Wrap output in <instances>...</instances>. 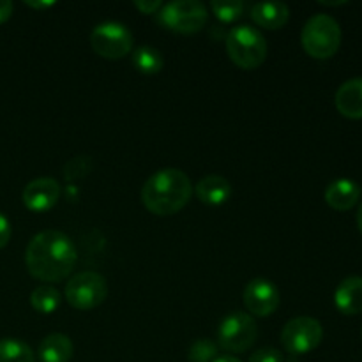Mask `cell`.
I'll return each mask as SVG.
<instances>
[{"label": "cell", "mask_w": 362, "mask_h": 362, "mask_svg": "<svg viewBox=\"0 0 362 362\" xmlns=\"http://www.w3.org/2000/svg\"><path fill=\"white\" fill-rule=\"evenodd\" d=\"M361 336H362V329H361Z\"/></svg>", "instance_id": "30"}, {"label": "cell", "mask_w": 362, "mask_h": 362, "mask_svg": "<svg viewBox=\"0 0 362 362\" xmlns=\"http://www.w3.org/2000/svg\"><path fill=\"white\" fill-rule=\"evenodd\" d=\"M134 7L144 14H156L163 7V2L161 0H136Z\"/></svg>", "instance_id": "24"}, {"label": "cell", "mask_w": 362, "mask_h": 362, "mask_svg": "<svg viewBox=\"0 0 362 362\" xmlns=\"http://www.w3.org/2000/svg\"><path fill=\"white\" fill-rule=\"evenodd\" d=\"M90 46L103 59L119 60L133 49V34L120 21H103L92 28Z\"/></svg>", "instance_id": "8"}, {"label": "cell", "mask_w": 362, "mask_h": 362, "mask_svg": "<svg viewBox=\"0 0 362 362\" xmlns=\"http://www.w3.org/2000/svg\"><path fill=\"white\" fill-rule=\"evenodd\" d=\"M13 2H9V0H0V23L9 20L11 14H13Z\"/></svg>", "instance_id": "26"}, {"label": "cell", "mask_w": 362, "mask_h": 362, "mask_svg": "<svg viewBox=\"0 0 362 362\" xmlns=\"http://www.w3.org/2000/svg\"><path fill=\"white\" fill-rule=\"evenodd\" d=\"M193 191L202 204L223 205L232 197V184L223 175H207L198 180Z\"/></svg>", "instance_id": "15"}, {"label": "cell", "mask_w": 362, "mask_h": 362, "mask_svg": "<svg viewBox=\"0 0 362 362\" xmlns=\"http://www.w3.org/2000/svg\"><path fill=\"white\" fill-rule=\"evenodd\" d=\"M211 9L218 16V20L232 23L243 16L244 4L240 0H212Z\"/></svg>", "instance_id": "21"}, {"label": "cell", "mask_w": 362, "mask_h": 362, "mask_svg": "<svg viewBox=\"0 0 362 362\" xmlns=\"http://www.w3.org/2000/svg\"><path fill=\"white\" fill-rule=\"evenodd\" d=\"M0 362H35L30 346L16 338L0 339Z\"/></svg>", "instance_id": "20"}, {"label": "cell", "mask_w": 362, "mask_h": 362, "mask_svg": "<svg viewBox=\"0 0 362 362\" xmlns=\"http://www.w3.org/2000/svg\"><path fill=\"white\" fill-rule=\"evenodd\" d=\"M212 362H243V361H239L237 357H233V356H219V357H216Z\"/></svg>", "instance_id": "28"}, {"label": "cell", "mask_w": 362, "mask_h": 362, "mask_svg": "<svg viewBox=\"0 0 362 362\" xmlns=\"http://www.w3.org/2000/svg\"><path fill=\"white\" fill-rule=\"evenodd\" d=\"M191 362H212L218 357V346L211 339H198L189 349Z\"/></svg>", "instance_id": "22"}, {"label": "cell", "mask_w": 362, "mask_h": 362, "mask_svg": "<svg viewBox=\"0 0 362 362\" xmlns=\"http://www.w3.org/2000/svg\"><path fill=\"white\" fill-rule=\"evenodd\" d=\"M11 233H13V228H11L9 219L0 214V250L7 246V243L11 240Z\"/></svg>", "instance_id": "25"}, {"label": "cell", "mask_w": 362, "mask_h": 362, "mask_svg": "<svg viewBox=\"0 0 362 362\" xmlns=\"http://www.w3.org/2000/svg\"><path fill=\"white\" fill-rule=\"evenodd\" d=\"M258 325L250 313L232 311L221 320L218 329L219 346L230 354H243L255 345Z\"/></svg>", "instance_id": "6"}, {"label": "cell", "mask_w": 362, "mask_h": 362, "mask_svg": "<svg viewBox=\"0 0 362 362\" xmlns=\"http://www.w3.org/2000/svg\"><path fill=\"white\" fill-rule=\"evenodd\" d=\"M279 300L281 293L271 279H251L244 288V304L251 317H269L278 310Z\"/></svg>", "instance_id": "10"}, {"label": "cell", "mask_w": 362, "mask_h": 362, "mask_svg": "<svg viewBox=\"0 0 362 362\" xmlns=\"http://www.w3.org/2000/svg\"><path fill=\"white\" fill-rule=\"evenodd\" d=\"M334 105L346 119H362V78H352L339 85L334 95Z\"/></svg>", "instance_id": "13"}, {"label": "cell", "mask_w": 362, "mask_h": 362, "mask_svg": "<svg viewBox=\"0 0 362 362\" xmlns=\"http://www.w3.org/2000/svg\"><path fill=\"white\" fill-rule=\"evenodd\" d=\"M60 300H62L60 292L52 285H41L34 288V292L30 293L32 308L42 315H49L59 310Z\"/></svg>", "instance_id": "19"}, {"label": "cell", "mask_w": 362, "mask_h": 362, "mask_svg": "<svg viewBox=\"0 0 362 362\" xmlns=\"http://www.w3.org/2000/svg\"><path fill=\"white\" fill-rule=\"evenodd\" d=\"M324 339V327L313 317H297L286 322L281 331V345L292 356H303L317 349Z\"/></svg>", "instance_id": "9"}, {"label": "cell", "mask_w": 362, "mask_h": 362, "mask_svg": "<svg viewBox=\"0 0 362 362\" xmlns=\"http://www.w3.org/2000/svg\"><path fill=\"white\" fill-rule=\"evenodd\" d=\"M357 226H359V230L362 233V204H361L359 211H357Z\"/></svg>", "instance_id": "29"}, {"label": "cell", "mask_w": 362, "mask_h": 362, "mask_svg": "<svg viewBox=\"0 0 362 362\" xmlns=\"http://www.w3.org/2000/svg\"><path fill=\"white\" fill-rule=\"evenodd\" d=\"M250 362H283V354L278 349L265 346V349H260L251 354Z\"/></svg>", "instance_id": "23"}, {"label": "cell", "mask_w": 362, "mask_h": 362, "mask_svg": "<svg viewBox=\"0 0 362 362\" xmlns=\"http://www.w3.org/2000/svg\"><path fill=\"white\" fill-rule=\"evenodd\" d=\"M27 6L34 7V9H46V7H52L55 6V2H34V0H27Z\"/></svg>", "instance_id": "27"}, {"label": "cell", "mask_w": 362, "mask_h": 362, "mask_svg": "<svg viewBox=\"0 0 362 362\" xmlns=\"http://www.w3.org/2000/svg\"><path fill=\"white\" fill-rule=\"evenodd\" d=\"M159 21L179 34H194L207 23V7L200 0H173L163 4L158 13Z\"/></svg>", "instance_id": "5"}, {"label": "cell", "mask_w": 362, "mask_h": 362, "mask_svg": "<svg viewBox=\"0 0 362 362\" xmlns=\"http://www.w3.org/2000/svg\"><path fill=\"white\" fill-rule=\"evenodd\" d=\"M300 42L313 59H331L341 45V27L331 14L317 13L304 23Z\"/></svg>", "instance_id": "3"}, {"label": "cell", "mask_w": 362, "mask_h": 362, "mask_svg": "<svg viewBox=\"0 0 362 362\" xmlns=\"http://www.w3.org/2000/svg\"><path fill=\"white\" fill-rule=\"evenodd\" d=\"M251 18L262 28L278 30L288 21L290 9L285 2H257L251 7Z\"/></svg>", "instance_id": "16"}, {"label": "cell", "mask_w": 362, "mask_h": 362, "mask_svg": "<svg viewBox=\"0 0 362 362\" xmlns=\"http://www.w3.org/2000/svg\"><path fill=\"white\" fill-rule=\"evenodd\" d=\"M267 39L258 28L237 25L226 35V52L240 69H257L267 59Z\"/></svg>", "instance_id": "4"}, {"label": "cell", "mask_w": 362, "mask_h": 362, "mask_svg": "<svg viewBox=\"0 0 362 362\" xmlns=\"http://www.w3.org/2000/svg\"><path fill=\"white\" fill-rule=\"evenodd\" d=\"M133 64L140 73L156 74L165 66V59H163V53L158 48L144 45L138 46L133 52Z\"/></svg>", "instance_id": "18"}, {"label": "cell", "mask_w": 362, "mask_h": 362, "mask_svg": "<svg viewBox=\"0 0 362 362\" xmlns=\"http://www.w3.org/2000/svg\"><path fill=\"white\" fill-rule=\"evenodd\" d=\"M106 297H108V283L95 271L78 272L66 285V299L74 310H94L105 303Z\"/></svg>", "instance_id": "7"}, {"label": "cell", "mask_w": 362, "mask_h": 362, "mask_svg": "<svg viewBox=\"0 0 362 362\" xmlns=\"http://www.w3.org/2000/svg\"><path fill=\"white\" fill-rule=\"evenodd\" d=\"M361 186L352 179H338L332 180L327 187H325V202L329 207L334 211L345 212L350 211L357 205L361 200Z\"/></svg>", "instance_id": "12"}, {"label": "cell", "mask_w": 362, "mask_h": 362, "mask_svg": "<svg viewBox=\"0 0 362 362\" xmlns=\"http://www.w3.org/2000/svg\"><path fill=\"white\" fill-rule=\"evenodd\" d=\"M78 251L71 237L59 230H45L34 235L25 251V264L35 279L57 283L73 272Z\"/></svg>", "instance_id": "1"}, {"label": "cell", "mask_w": 362, "mask_h": 362, "mask_svg": "<svg viewBox=\"0 0 362 362\" xmlns=\"http://www.w3.org/2000/svg\"><path fill=\"white\" fill-rule=\"evenodd\" d=\"M334 304L343 315L362 313V276H349L334 292Z\"/></svg>", "instance_id": "14"}, {"label": "cell", "mask_w": 362, "mask_h": 362, "mask_svg": "<svg viewBox=\"0 0 362 362\" xmlns=\"http://www.w3.org/2000/svg\"><path fill=\"white\" fill-rule=\"evenodd\" d=\"M193 197L189 177L179 168H161L152 173L141 187V202L158 216H172L182 211Z\"/></svg>", "instance_id": "2"}, {"label": "cell", "mask_w": 362, "mask_h": 362, "mask_svg": "<svg viewBox=\"0 0 362 362\" xmlns=\"http://www.w3.org/2000/svg\"><path fill=\"white\" fill-rule=\"evenodd\" d=\"M23 204L32 212H46L57 205L60 198V184L52 177H39L25 186Z\"/></svg>", "instance_id": "11"}, {"label": "cell", "mask_w": 362, "mask_h": 362, "mask_svg": "<svg viewBox=\"0 0 362 362\" xmlns=\"http://www.w3.org/2000/svg\"><path fill=\"white\" fill-rule=\"evenodd\" d=\"M37 354L41 362H69L73 359L74 346L69 336L53 332L39 343Z\"/></svg>", "instance_id": "17"}]
</instances>
